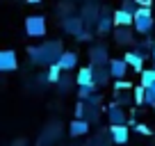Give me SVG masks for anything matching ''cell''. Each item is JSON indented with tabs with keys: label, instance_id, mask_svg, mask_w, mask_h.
Listing matches in <instances>:
<instances>
[{
	"label": "cell",
	"instance_id": "2e32d148",
	"mask_svg": "<svg viewBox=\"0 0 155 146\" xmlns=\"http://www.w3.org/2000/svg\"><path fill=\"white\" fill-rule=\"evenodd\" d=\"M98 18H101V12H98L96 5H87L82 12V21H84V28H91V25H98Z\"/></svg>",
	"mask_w": 155,
	"mask_h": 146
},
{
	"label": "cell",
	"instance_id": "d4e9b609",
	"mask_svg": "<svg viewBox=\"0 0 155 146\" xmlns=\"http://www.w3.org/2000/svg\"><path fill=\"white\" fill-rule=\"evenodd\" d=\"M91 39H94V37H91V32H89V30H84V32L78 37V41H91Z\"/></svg>",
	"mask_w": 155,
	"mask_h": 146
},
{
	"label": "cell",
	"instance_id": "9a60e30c",
	"mask_svg": "<svg viewBox=\"0 0 155 146\" xmlns=\"http://www.w3.org/2000/svg\"><path fill=\"white\" fill-rule=\"evenodd\" d=\"M89 130H91V123L84 121V119H73L71 126H68V132H71V137H82V135H87Z\"/></svg>",
	"mask_w": 155,
	"mask_h": 146
},
{
	"label": "cell",
	"instance_id": "44dd1931",
	"mask_svg": "<svg viewBox=\"0 0 155 146\" xmlns=\"http://www.w3.org/2000/svg\"><path fill=\"white\" fill-rule=\"evenodd\" d=\"M132 96H135V103L137 105H141V103H146V87H135L132 89Z\"/></svg>",
	"mask_w": 155,
	"mask_h": 146
},
{
	"label": "cell",
	"instance_id": "6da1fadb",
	"mask_svg": "<svg viewBox=\"0 0 155 146\" xmlns=\"http://www.w3.org/2000/svg\"><path fill=\"white\" fill-rule=\"evenodd\" d=\"M28 53H30V59L34 64H41V66L50 68L55 64H59V59H62V55L66 50L62 48V41H46L41 46H30Z\"/></svg>",
	"mask_w": 155,
	"mask_h": 146
},
{
	"label": "cell",
	"instance_id": "7a4b0ae2",
	"mask_svg": "<svg viewBox=\"0 0 155 146\" xmlns=\"http://www.w3.org/2000/svg\"><path fill=\"white\" fill-rule=\"evenodd\" d=\"M48 32V25H46V16L41 14H30L25 18V34L32 37V39H41Z\"/></svg>",
	"mask_w": 155,
	"mask_h": 146
},
{
	"label": "cell",
	"instance_id": "30bf717a",
	"mask_svg": "<svg viewBox=\"0 0 155 146\" xmlns=\"http://www.w3.org/2000/svg\"><path fill=\"white\" fill-rule=\"evenodd\" d=\"M148 57V55H144L141 50H128L126 55H123V59L128 62V66L135 68V71H144V59Z\"/></svg>",
	"mask_w": 155,
	"mask_h": 146
},
{
	"label": "cell",
	"instance_id": "277c9868",
	"mask_svg": "<svg viewBox=\"0 0 155 146\" xmlns=\"http://www.w3.org/2000/svg\"><path fill=\"white\" fill-rule=\"evenodd\" d=\"M62 30H64L66 34L80 37V34L84 32V21H82V16H78V14H68L66 18H62Z\"/></svg>",
	"mask_w": 155,
	"mask_h": 146
},
{
	"label": "cell",
	"instance_id": "ffe728a7",
	"mask_svg": "<svg viewBox=\"0 0 155 146\" xmlns=\"http://www.w3.org/2000/svg\"><path fill=\"white\" fill-rule=\"evenodd\" d=\"M94 94H96V87H78V98L82 103H87Z\"/></svg>",
	"mask_w": 155,
	"mask_h": 146
},
{
	"label": "cell",
	"instance_id": "9c48e42d",
	"mask_svg": "<svg viewBox=\"0 0 155 146\" xmlns=\"http://www.w3.org/2000/svg\"><path fill=\"white\" fill-rule=\"evenodd\" d=\"M107 68H110V75L114 80H123L128 75V62L123 57L121 59H112V62L107 64Z\"/></svg>",
	"mask_w": 155,
	"mask_h": 146
},
{
	"label": "cell",
	"instance_id": "8992f818",
	"mask_svg": "<svg viewBox=\"0 0 155 146\" xmlns=\"http://www.w3.org/2000/svg\"><path fill=\"white\" fill-rule=\"evenodd\" d=\"M18 68V55L14 50H2L0 53V71L2 73H12Z\"/></svg>",
	"mask_w": 155,
	"mask_h": 146
},
{
	"label": "cell",
	"instance_id": "5bb4252c",
	"mask_svg": "<svg viewBox=\"0 0 155 146\" xmlns=\"http://www.w3.org/2000/svg\"><path fill=\"white\" fill-rule=\"evenodd\" d=\"M112 14H114V25L116 28H130V25H135V14H130V12L116 9V12H112Z\"/></svg>",
	"mask_w": 155,
	"mask_h": 146
},
{
	"label": "cell",
	"instance_id": "ac0fdd59",
	"mask_svg": "<svg viewBox=\"0 0 155 146\" xmlns=\"http://www.w3.org/2000/svg\"><path fill=\"white\" fill-rule=\"evenodd\" d=\"M139 85L141 87H153L155 85V68H144L141 71V75H139Z\"/></svg>",
	"mask_w": 155,
	"mask_h": 146
},
{
	"label": "cell",
	"instance_id": "f1b7e54d",
	"mask_svg": "<svg viewBox=\"0 0 155 146\" xmlns=\"http://www.w3.org/2000/svg\"><path fill=\"white\" fill-rule=\"evenodd\" d=\"M30 5H39V2H41V0H28Z\"/></svg>",
	"mask_w": 155,
	"mask_h": 146
},
{
	"label": "cell",
	"instance_id": "e0dca14e",
	"mask_svg": "<svg viewBox=\"0 0 155 146\" xmlns=\"http://www.w3.org/2000/svg\"><path fill=\"white\" fill-rule=\"evenodd\" d=\"M59 66H62V71H73V68L78 66V53L66 50V53L62 55V59H59Z\"/></svg>",
	"mask_w": 155,
	"mask_h": 146
},
{
	"label": "cell",
	"instance_id": "4316f807",
	"mask_svg": "<svg viewBox=\"0 0 155 146\" xmlns=\"http://www.w3.org/2000/svg\"><path fill=\"white\" fill-rule=\"evenodd\" d=\"M12 146H25V139H16V141H14Z\"/></svg>",
	"mask_w": 155,
	"mask_h": 146
},
{
	"label": "cell",
	"instance_id": "603a6c76",
	"mask_svg": "<svg viewBox=\"0 0 155 146\" xmlns=\"http://www.w3.org/2000/svg\"><path fill=\"white\" fill-rule=\"evenodd\" d=\"M135 101V96H130V94H128V96H119V94H116V105H130V103Z\"/></svg>",
	"mask_w": 155,
	"mask_h": 146
},
{
	"label": "cell",
	"instance_id": "7c38bea8",
	"mask_svg": "<svg viewBox=\"0 0 155 146\" xmlns=\"http://www.w3.org/2000/svg\"><path fill=\"white\" fill-rule=\"evenodd\" d=\"M114 14H110L107 9H101V18H98V25H96V30L101 34H107V32H114Z\"/></svg>",
	"mask_w": 155,
	"mask_h": 146
},
{
	"label": "cell",
	"instance_id": "cb8c5ba5",
	"mask_svg": "<svg viewBox=\"0 0 155 146\" xmlns=\"http://www.w3.org/2000/svg\"><path fill=\"white\" fill-rule=\"evenodd\" d=\"M135 130L139 132V135H153V130H150L146 123H135Z\"/></svg>",
	"mask_w": 155,
	"mask_h": 146
},
{
	"label": "cell",
	"instance_id": "4fadbf2b",
	"mask_svg": "<svg viewBox=\"0 0 155 146\" xmlns=\"http://www.w3.org/2000/svg\"><path fill=\"white\" fill-rule=\"evenodd\" d=\"M114 41L119 46H132L135 44V32L130 28H114Z\"/></svg>",
	"mask_w": 155,
	"mask_h": 146
},
{
	"label": "cell",
	"instance_id": "5b68a950",
	"mask_svg": "<svg viewBox=\"0 0 155 146\" xmlns=\"http://www.w3.org/2000/svg\"><path fill=\"white\" fill-rule=\"evenodd\" d=\"M89 59H91V66H107L112 62L105 46H91L89 48Z\"/></svg>",
	"mask_w": 155,
	"mask_h": 146
},
{
	"label": "cell",
	"instance_id": "7402d4cb",
	"mask_svg": "<svg viewBox=\"0 0 155 146\" xmlns=\"http://www.w3.org/2000/svg\"><path fill=\"white\" fill-rule=\"evenodd\" d=\"M123 89H128V91H132V89H135V87H132V85L128 82V80H116V82H114V91L119 94V91H123Z\"/></svg>",
	"mask_w": 155,
	"mask_h": 146
},
{
	"label": "cell",
	"instance_id": "8fae6325",
	"mask_svg": "<svg viewBox=\"0 0 155 146\" xmlns=\"http://www.w3.org/2000/svg\"><path fill=\"white\" fill-rule=\"evenodd\" d=\"M78 87H96V78H94V66H84L78 71L75 75Z\"/></svg>",
	"mask_w": 155,
	"mask_h": 146
},
{
	"label": "cell",
	"instance_id": "ba28073f",
	"mask_svg": "<svg viewBox=\"0 0 155 146\" xmlns=\"http://www.w3.org/2000/svg\"><path fill=\"white\" fill-rule=\"evenodd\" d=\"M110 137L116 146H123L130 139V128L128 126H110Z\"/></svg>",
	"mask_w": 155,
	"mask_h": 146
},
{
	"label": "cell",
	"instance_id": "83f0119b",
	"mask_svg": "<svg viewBox=\"0 0 155 146\" xmlns=\"http://www.w3.org/2000/svg\"><path fill=\"white\" fill-rule=\"evenodd\" d=\"M150 59H153V68H155V48L150 50Z\"/></svg>",
	"mask_w": 155,
	"mask_h": 146
},
{
	"label": "cell",
	"instance_id": "d6986e66",
	"mask_svg": "<svg viewBox=\"0 0 155 146\" xmlns=\"http://www.w3.org/2000/svg\"><path fill=\"white\" fill-rule=\"evenodd\" d=\"M46 75H48V82H55V85H57L59 80H62V66H59V64H55V66H50Z\"/></svg>",
	"mask_w": 155,
	"mask_h": 146
},
{
	"label": "cell",
	"instance_id": "52a82bcc",
	"mask_svg": "<svg viewBox=\"0 0 155 146\" xmlns=\"http://www.w3.org/2000/svg\"><path fill=\"white\" fill-rule=\"evenodd\" d=\"M107 119H110V126H128V114L126 110H123L121 105H110V110H107Z\"/></svg>",
	"mask_w": 155,
	"mask_h": 146
},
{
	"label": "cell",
	"instance_id": "3957f363",
	"mask_svg": "<svg viewBox=\"0 0 155 146\" xmlns=\"http://www.w3.org/2000/svg\"><path fill=\"white\" fill-rule=\"evenodd\" d=\"M135 32L137 34H150L155 28V18H153V12L148 7H139V12L135 14Z\"/></svg>",
	"mask_w": 155,
	"mask_h": 146
},
{
	"label": "cell",
	"instance_id": "484cf974",
	"mask_svg": "<svg viewBox=\"0 0 155 146\" xmlns=\"http://www.w3.org/2000/svg\"><path fill=\"white\" fill-rule=\"evenodd\" d=\"M150 2H153V0H137L139 7H148V9H150Z\"/></svg>",
	"mask_w": 155,
	"mask_h": 146
}]
</instances>
